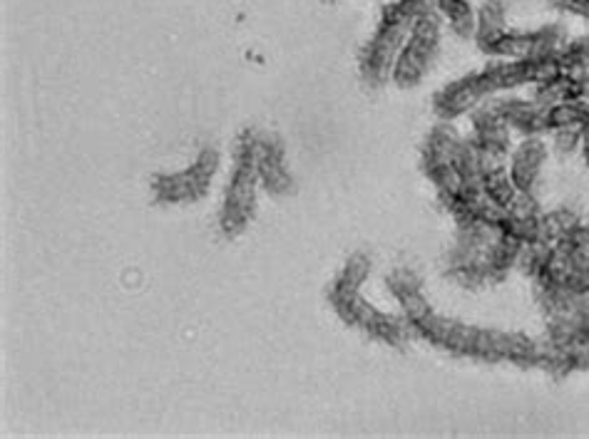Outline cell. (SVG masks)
Segmentation results:
<instances>
[{
    "mask_svg": "<svg viewBox=\"0 0 589 439\" xmlns=\"http://www.w3.org/2000/svg\"><path fill=\"white\" fill-rule=\"evenodd\" d=\"M411 330L413 338L426 340L428 345L452 358H468L478 360V363H510L525 370H537L539 340H533L525 333L470 326L456 318L438 316L436 310L423 320L411 323Z\"/></svg>",
    "mask_w": 589,
    "mask_h": 439,
    "instance_id": "1",
    "label": "cell"
},
{
    "mask_svg": "<svg viewBox=\"0 0 589 439\" xmlns=\"http://www.w3.org/2000/svg\"><path fill=\"white\" fill-rule=\"evenodd\" d=\"M373 263L363 251L351 253L341 271L328 288V304L334 314L341 318L343 326L359 330L366 338L389 348H405L413 340L411 323L403 316H391L375 308L371 300L363 298V283L371 276Z\"/></svg>",
    "mask_w": 589,
    "mask_h": 439,
    "instance_id": "2",
    "label": "cell"
},
{
    "mask_svg": "<svg viewBox=\"0 0 589 439\" xmlns=\"http://www.w3.org/2000/svg\"><path fill=\"white\" fill-rule=\"evenodd\" d=\"M428 11H436V0H391V3L383 6L375 33L363 45L359 57L361 80L371 90H379V87L391 83L393 67L399 63V55L405 41H408L413 25Z\"/></svg>",
    "mask_w": 589,
    "mask_h": 439,
    "instance_id": "3",
    "label": "cell"
},
{
    "mask_svg": "<svg viewBox=\"0 0 589 439\" xmlns=\"http://www.w3.org/2000/svg\"><path fill=\"white\" fill-rule=\"evenodd\" d=\"M262 187L257 160V130H244L234 144V167L229 174L225 201L219 209V231L225 239H237L249 229L257 213V191Z\"/></svg>",
    "mask_w": 589,
    "mask_h": 439,
    "instance_id": "4",
    "label": "cell"
},
{
    "mask_svg": "<svg viewBox=\"0 0 589 439\" xmlns=\"http://www.w3.org/2000/svg\"><path fill=\"white\" fill-rule=\"evenodd\" d=\"M219 162L221 160L215 146H205L189 167L172 174H154L150 182L152 204H157V207H182V204L201 201L217 177Z\"/></svg>",
    "mask_w": 589,
    "mask_h": 439,
    "instance_id": "5",
    "label": "cell"
},
{
    "mask_svg": "<svg viewBox=\"0 0 589 439\" xmlns=\"http://www.w3.org/2000/svg\"><path fill=\"white\" fill-rule=\"evenodd\" d=\"M443 25H446V21H443L438 11H428L418 18L399 55V63L393 67L391 83L395 87L411 90V87H418L426 80L440 51Z\"/></svg>",
    "mask_w": 589,
    "mask_h": 439,
    "instance_id": "6",
    "label": "cell"
},
{
    "mask_svg": "<svg viewBox=\"0 0 589 439\" xmlns=\"http://www.w3.org/2000/svg\"><path fill=\"white\" fill-rule=\"evenodd\" d=\"M567 43V31L559 23L537 28V31H502L495 41L486 47L492 61H539L553 57Z\"/></svg>",
    "mask_w": 589,
    "mask_h": 439,
    "instance_id": "7",
    "label": "cell"
},
{
    "mask_svg": "<svg viewBox=\"0 0 589 439\" xmlns=\"http://www.w3.org/2000/svg\"><path fill=\"white\" fill-rule=\"evenodd\" d=\"M257 160L264 191L272 194V197H286V194H292L294 177L286 167V146L282 136L257 130Z\"/></svg>",
    "mask_w": 589,
    "mask_h": 439,
    "instance_id": "8",
    "label": "cell"
},
{
    "mask_svg": "<svg viewBox=\"0 0 589 439\" xmlns=\"http://www.w3.org/2000/svg\"><path fill=\"white\" fill-rule=\"evenodd\" d=\"M486 100L488 95L482 90L478 73H470L448 83L446 87H440L436 97H433V112H436L440 122H452L458 120V117L470 114Z\"/></svg>",
    "mask_w": 589,
    "mask_h": 439,
    "instance_id": "9",
    "label": "cell"
},
{
    "mask_svg": "<svg viewBox=\"0 0 589 439\" xmlns=\"http://www.w3.org/2000/svg\"><path fill=\"white\" fill-rule=\"evenodd\" d=\"M547 154H549V146L543 136H523V142H520L513 150V154H510V164H508L510 179L515 182L517 191L535 194L539 174H543L545 169Z\"/></svg>",
    "mask_w": 589,
    "mask_h": 439,
    "instance_id": "10",
    "label": "cell"
},
{
    "mask_svg": "<svg viewBox=\"0 0 589 439\" xmlns=\"http://www.w3.org/2000/svg\"><path fill=\"white\" fill-rule=\"evenodd\" d=\"M385 286L393 293L395 304L401 308V316L408 320V323H415V320H423L433 314L430 300L426 298V293H423V281L413 268H393L389 276H385Z\"/></svg>",
    "mask_w": 589,
    "mask_h": 439,
    "instance_id": "11",
    "label": "cell"
},
{
    "mask_svg": "<svg viewBox=\"0 0 589 439\" xmlns=\"http://www.w3.org/2000/svg\"><path fill=\"white\" fill-rule=\"evenodd\" d=\"M492 105L500 112L510 130L523 136L547 134V107L537 105L533 97H492Z\"/></svg>",
    "mask_w": 589,
    "mask_h": 439,
    "instance_id": "12",
    "label": "cell"
},
{
    "mask_svg": "<svg viewBox=\"0 0 589 439\" xmlns=\"http://www.w3.org/2000/svg\"><path fill=\"white\" fill-rule=\"evenodd\" d=\"M543 207L535 199V194H517V199L508 207L505 233H513L523 243L539 241V219H543Z\"/></svg>",
    "mask_w": 589,
    "mask_h": 439,
    "instance_id": "13",
    "label": "cell"
},
{
    "mask_svg": "<svg viewBox=\"0 0 589 439\" xmlns=\"http://www.w3.org/2000/svg\"><path fill=\"white\" fill-rule=\"evenodd\" d=\"M436 11L440 13L443 21L450 25V31L456 33L460 41H470L476 37L478 13L470 6V0H436Z\"/></svg>",
    "mask_w": 589,
    "mask_h": 439,
    "instance_id": "14",
    "label": "cell"
},
{
    "mask_svg": "<svg viewBox=\"0 0 589 439\" xmlns=\"http://www.w3.org/2000/svg\"><path fill=\"white\" fill-rule=\"evenodd\" d=\"M505 21H508V8L502 0H486V3H482V8L478 11L476 37H472L482 53H486V47L505 31L508 28Z\"/></svg>",
    "mask_w": 589,
    "mask_h": 439,
    "instance_id": "15",
    "label": "cell"
},
{
    "mask_svg": "<svg viewBox=\"0 0 589 439\" xmlns=\"http://www.w3.org/2000/svg\"><path fill=\"white\" fill-rule=\"evenodd\" d=\"M589 122V100H567L547 107V134L555 130H582Z\"/></svg>",
    "mask_w": 589,
    "mask_h": 439,
    "instance_id": "16",
    "label": "cell"
},
{
    "mask_svg": "<svg viewBox=\"0 0 589 439\" xmlns=\"http://www.w3.org/2000/svg\"><path fill=\"white\" fill-rule=\"evenodd\" d=\"M482 191L488 194V197L498 204V207L508 209L510 204L517 199V187L515 182L510 179V172L505 169H495V172H488L486 177H482Z\"/></svg>",
    "mask_w": 589,
    "mask_h": 439,
    "instance_id": "17",
    "label": "cell"
},
{
    "mask_svg": "<svg viewBox=\"0 0 589 439\" xmlns=\"http://www.w3.org/2000/svg\"><path fill=\"white\" fill-rule=\"evenodd\" d=\"M579 219L575 211L569 209H555V211H545L543 219H539V241L549 243V246H555V243L565 237V233L575 227Z\"/></svg>",
    "mask_w": 589,
    "mask_h": 439,
    "instance_id": "18",
    "label": "cell"
},
{
    "mask_svg": "<svg viewBox=\"0 0 589 439\" xmlns=\"http://www.w3.org/2000/svg\"><path fill=\"white\" fill-rule=\"evenodd\" d=\"M559 67L567 75H582L589 73V35L577 37V41H567L563 51L557 53Z\"/></svg>",
    "mask_w": 589,
    "mask_h": 439,
    "instance_id": "19",
    "label": "cell"
},
{
    "mask_svg": "<svg viewBox=\"0 0 589 439\" xmlns=\"http://www.w3.org/2000/svg\"><path fill=\"white\" fill-rule=\"evenodd\" d=\"M582 144V130H555L553 132V146L559 157H569Z\"/></svg>",
    "mask_w": 589,
    "mask_h": 439,
    "instance_id": "20",
    "label": "cell"
},
{
    "mask_svg": "<svg viewBox=\"0 0 589 439\" xmlns=\"http://www.w3.org/2000/svg\"><path fill=\"white\" fill-rule=\"evenodd\" d=\"M547 3L559 13L577 15L582 18V21H589V0H547Z\"/></svg>",
    "mask_w": 589,
    "mask_h": 439,
    "instance_id": "21",
    "label": "cell"
},
{
    "mask_svg": "<svg viewBox=\"0 0 589 439\" xmlns=\"http://www.w3.org/2000/svg\"><path fill=\"white\" fill-rule=\"evenodd\" d=\"M579 150H582L585 164H589V122L582 127V144H579Z\"/></svg>",
    "mask_w": 589,
    "mask_h": 439,
    "instance_id": "22",
    "label": "cell"
},
{
    "mask_svg": "<svg viewBox=\"0 0 589 439\" xmlns=\"http://www.w3.org/2000/svg\"><path fill=\"white\" fill-rule=\"evenodd\" d=\"M326 3H336V0H326ZM385 3H391V0H385Z\"/></svg>",
    "mask_w": 589,
    "mask_h": 439,
    "instance_id": "23",
    "label": "cell"
}]
</instances>
